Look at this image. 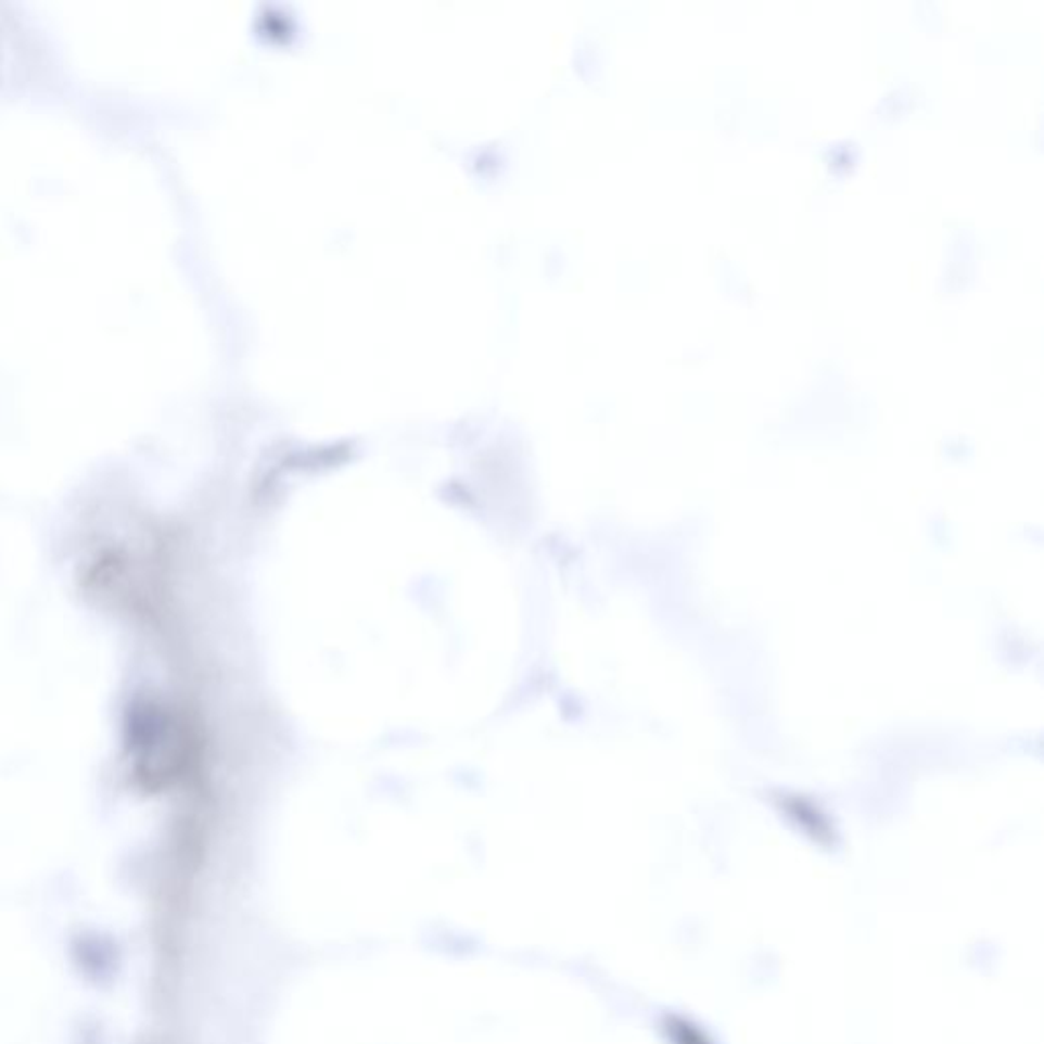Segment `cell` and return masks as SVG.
Returning <instances> with one entry per match:
<instances>
[{
  "instance_id": "cell-1",
  "label": "cell",
  "mask_w": 1044,
  "mask_h": 1044,
  "mask_svg": "<svg viewBox=\"0 0 1044 1044\" xmlns=\"http://www.w3.org/2000/svg\"><path fill=\"white\" fill-rule=\"evenodd\" d=\"M667 1032L674 1044H712L698 1028L691 1027L690 1022L679 1018H672L667 1022Z\"/></svg>"
}]
</instances>
